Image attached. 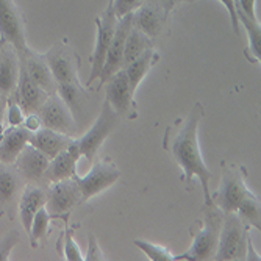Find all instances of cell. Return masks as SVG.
Masks as SVG:
<instances>
[{
	"mask_svg": "<svg viewBox=\"0 0 261 261\" xmlns=\"http://www.w3.org/2000/svg\"><path fill=\"white\" fill-rule=\"evenodd\" d=\"M203 117L202 103H196L185 119H175L168 125L163 136V149L169 152L181 171V181L189 186L194 178L200 181L205 205H211L210 180L211 171L203 161V155L199 142V125Z\"/></svg>",
	"mask_w": 261,
	"mask_h": 261,
	"instance_id": "1",
	"label": "cell"
},
{
	"mask_svg": "<svg viewBox=\"0 0 261 261\" xmlns=\"http://www.w3.org/2000/svg\"><path fill=\"white\" fill-rule=\"evenodd\" d=\"M224 213L215 205H205L203 206V218L197 222V230L193 233V243L185 253L175 255L177 259H213L218 249L219 233L222 225Z\"/></svg>",
	"mask_w": 261,
	"mask_h": 261,
	"instance_id": "2",
	"label": "cell"
},
{
	"mask_svg": "<svg viewBox=\"0 0 261 261\" xmlns=\"http://www.w3.org/2000/svg\"><path fill=\"white\" fill-rule=\"evenodd\" d=\"M222 177L221 185L215 194H211V200L222 213H236L240 203L253 196L249 189L246 177L247 171L244 166L222 161Z\"/></svg>",
	"mask_w": 261,
	"mask_h": 261,
	"instance_id": "3",
	"label": "cell"
},
{
	"mask_svg": "<svg viewBox=\"0 0 261 261\" xmlns=\"http://www.w3.org/2000/svg\"><path fill=\"white\" fill-rule=\"evenodd\" d=\"M249 236V225H246L236 213H224L218 249L213 259H244Z\"/></svg>",
	"mask_w": 261,
	"mask_h": 261,
	"instance_id": "4",
	"label": "cell"
},
{
	"mask_svg": "<svg viewBox=\"0 0 261 261\" xmlns=\"http://www.w3.org/2000/svg\"><path fill=\"white\" fill-rule=\"evenodd\" d=\"M119 116L111 108V105L105 100L97 119L94 121L91 128L80 138H77L79 147L82 152V158H86V161L92 163L94 158H97V153L105 142V139L113 133Z\"/></svg>",
	"mask_w": 261,
	"mask_h": 261,
	"instance_id": "5",
	"label": "cell"
},
{
	"mask_svg": "<svg viewBox=\"0 0 261 261\" xmlns=\"http://www.w3.org/2000/svg\"><path fill=\"white\" fill-rule=\"evenodd\" d=\"M49 63L57 85L60 83H82L80 80V58L66 39L55 42L44 54Z\"/></svg>",
	"mask_w": 261,
	"mask_h": 261,
	"instance_id": "6",
	"label": "cell"
},
{
	"mask_svg": "<svg viewBox=\"0 0 261 261\" xmlns=\"http://www.w3.org/2000/svg\"><path fill=\"white\" fill-rule=\"evenodd\" d=\"M0 42L11 44L19 55L30 49L25 36V20L14 0H0Z\"/></svg>",
	"mask_w": 261,
	"mask_h": 261,
	"instance_id": "7",
	"label": "cell"
},
{
	"mask_svg": "<svg viewBox=\"0 0 261 261\" xmlns=\"http://www.w3.org/2000/svg\"><path fill=\"white\" fill-rule=\"evenodd\" d=\"M80 203H83V199L75 177L50 183L47 188V200L44 206L49 211L52 219H67L69 213L74 211Z\"/></svg>",
	"mask_w": 261,
	"mask_h": 261,
	"instance_id": "8",
	"label": "cell"
},
{
	"mask_svg": "<svg viewBox=\"0 0 261 261\" xmlns=\"http://www.w3.org/2000/svg\"><path fill=\"white\" fill-rule=\"evenodd\" d=\"M116 22H117V17L114 14V10H113V2L110 0L107 10L99 17H96V27H97L96 45H94V52L91 55V72H89L86 86H91L94 83V80L100 77V72H102L103 64H105L108 47H110L113 35H114Z\"/></svg>",
	"mask_w": 261,
	"mask_h": 261,
	"instance_id": "9",
	"label": "cell"
},
{
	"mask_svg": "<svg viewBox=\"0 0 261 261\" xmlns=\"http://www.w3.org/2000/svg\"><path fill=\"white\" fill-rule=\"evenodd\" d=\"M119 178H121V171L110 158H103L97 161L88 174H85L83 177L80 175L75 177L82 193L83 203L92 197L99 196L105 189L111 188Z\"/></svg>",
	"mask_w": 261,
	"mask_h": 261,
	"instance_id": "10",
	"label": "cell"
},
{
	"mask_svg": "<svg viewBox=\"0 0 261 261\" xmlns=\"http://www.w3.org/2000/svg\"><path fill=\"white\" fill-rule=\"evenodd\" d=\"M38 116L42 122V127L52 128L55 132L64 133L67 136L75 138L79 132V124L75 121L74 114L70 113L64 100L58 96L57 92L49 94L47 100L38 111Z\"/></svg>",
	"mask_w": 261,
	"mask_h": 261,
	"instance_id": "11",
	"label": "cell"
},
{
	"mask_svg": "<svg viewBox=\"0 0 261 261\" xmlns=\"http://www.w3.org/2000/svg\"><path fill=\"white\" fill-rule=\"evenodd\" d=\"M132 25H133V13H128V14L117 19L114 35H113L111 44H110L108 52H107L105 64H103V69H102L100 77H99L100 83H99L97 89H100L114 72H117L119 69H122L125 39H127V35H128Z\"/></svg>",
	"mask_w": 261,
	"mask_h": 261,
	"instance_id": "12",
	"label": "cell"
},
{
	"mask_svg": "<svg viewBox=\"0 0 261 261\" xmlns=\"http://www.w3.org/2000/svg\"><path fill=\"white\" fill-rule=\"evenodd\" d=\"M82 158V152L79 147L77 138L72 139V142L67 146V149H64L63 152H60L57 156H54L49 161V166L44 172L42 177V183H55L60 180H66V178H72L77 177V164Z\"/></svg>",
	"mask_w": 261,
	"mask_h": 261,
	"instance_id": "13",
	"label": "cell"
},
{
	"mask_svg": "<svg viewBox=\"0 0 261 261\" xmlns=\"http://www.w3.org/2000/svg\"><path fill=\"white\" fill-rule=\"evenodd\" d=\"M47 97H49V92H45L41 86H38L29 77L25 67H23V64L20 61L19 80H17V86H16V91L13 94L11 100H14L27 116L32 113H38L39 108L42 107V103L47 100Z\"/></svg>",
	"mask_w": 261,
	"mask_h": 261,
	"instance_id": "14",
	"label": "cell"
},
{
	"mask_svg": "<svg viewBox=\"0 0 261 261\" xmlns=\"http://www.w3.org/2000/svg\"><path fill=\"white\" fill-rule=\"evenodd\" d=\"M50 158L42 153L39 149L32 146L30 142L22 149L19 156L14 161V168L20 174L25 183H42L44 172L49 166Z\"/></svg>",
	"mask_w": 261,
	"mask_h": 261,
	"instance_id": "15",
	"label": "cell"
},
{
	"mask_svg": "<svg viewBox=\"0 0 261 261\" xmlns=\"http://www.w3.org/2000/svg\"><path fill=\"white\" fill-rule=\"evenodd\" d=\"M166 20H168V16L158 0H144L133 11V25L146 33L150 39L161 33Z\"/></svg>",
	"mask_w": 261,
	"mask_h": 261,
	"instance_id": "16",
	"label": "cell"
},
{
	"mask_svg": "<svg viewBox=\"0 0 261 261\" xmlns=\"http://www.w3.org/2000/svg\"><path fill=\"white\" fill-rule=\"evenodd\" d=\"M20 60L11 44L0 42V96L7 102L13 97L19 80Z\"/></svg>",
	"mask_w": 261,
	"mask_h": 261,
	"instance_id": "17",
	"label": "cell"
},
{
	"mask_svg": "<svg viewBox=\"0 0 261 261\" xmlns=\"http://www.w3.org/2000/svg\"><path fill=\"white\" fill-rule=\"evenodd\" d=\"M107 102L116 111L117 116H125L133 105L135 94L130 89L127 74L124 69H119L107 80Z\"/></svg>",
	"mask_w": 261,
	"mask_h": 261,
	"instance_id": "18",
	"label": "cell"
},
{
	"mask_svg": "<svg viewBox=\"0 0 261 261\" xmlns=\"http://www.w3.org/2000/svg\"><path fill=\"white\" fill-rule=\"evenodd\" d=\"M23 67H25L29 77L41 86L45 92L54 94L57 91V82L54 79V74L49 67V63L44 58V54L35 52L29 49L27 52H23L19 55Z\"/></svg>",
	"mask_w": 261,
	"mask_h": 261,
	"instance_id": "19",
	"label": "cell"
},
{
	"mask_svg": "<svg viewBox=\"0 0 261 261\" xmlns=\"http://www.w3.org/2000/svg\"><path fill=\"white\" fill-rule=\"evenodd\" d=\"M47 200V189H44L38 183H27L22 189L20 200H19V218L23 230L30 231L33 218L36 215V211L45 205Z\"/></svg>",
	"mask_w": 261,
	"mask_h": 261,
	"instance_id": "20",
	"label": "cell"
},
{
	"mask_svg": "<svg viewBox=\"0 0 261 261\" xmlns=\"http://www.w3.org/2000/svg\"><path fill=\"white\" fill-rule=\"evenodd\" d=\"M72 139H74L72 136H67L64 133L55 132L47 127H41L39 130L30 133L29 142L52 160L60 152L67 149V146L72 142Z\"/></svg>",
	"mask_w": 261,
	"mask_h": 261,
	"instance_id": "21",
	"label": "cell"
},
{
	"mask_svg": "<svg viewBox=\"0 0 261 261\" xmlns=\"http://www.w3.org/2000/svg\"><path fill=\"white\" fill-rule=\"evenodd\" d=\"M30 132L23 125L10 127L0 133V161L7 164H14L16 158L22 149L29 144Z\"/></svg>",
	"mask_w": 261,
	"mask_h": 261,
	"instance_id": "22",
	"label": "cell"
},
{
	"mask_svg": "<svg viewBox=\"0 0 261 261\" xmlns=\"http://www.w3.org/2000/svg\"><path fill=\"white\" fill-rule=\"evenodd\" d=\"M55 92L64 100L79 124L85 117V108L89 103V96L83 88V83H60L57 85Z\"/></svg>",
	"mask_w": 261,
	"mask_h": 261,
	"instance_id": "23",
	"label": "cell"
},
{
	"mask_svg": "<svg viewBox=\"0 0 261 261\" xmlns=\"http://www.w3.org/2000/svg\"><path fill=\"white\" fill-rule=\"evenodd\" d=\"M160 60V55L152 49H147L146 52H142L136 60H133L132 63H128L125 67H122L125 70L127 74V80H128V85H130V89L132 92L135 94L139 83L142 82V79H144L147 74L150 67Z\"/></svg>",
	"mask_w": 261,
	"mask_h": 261,
	"instance_id": "24",
	"label": "cell"
},
{
	"mask_svg": "<svg viewBox=\"0 0 261 261\" xmlns=\"http://www.w3.org/2000/svg\"><path fill=\"white\" fill-rule=\"evenodd\" d=\"M23 180L13 164L0 161V205L11 203L19 196Z\"/></svg>",
	"mask_w": 261,
	"mask_h": 261,
	"instance_id": "25",
	"label": "cell"
},
{
	"mask_svg": "<svg viewBox=\"0 0 261 261\" xmlns=\"http://www.w3.org/2000/svg\"><path fill=\"white\" fill-rule=\"evenodd\" d=\"M236 16H238V22L243 23V27L246 29L247 38H249V45L244 50L247 60L250 63H259L261 58V27H259V20H253L249 19L247 16H244L243 13L236 11Z\"/></svg>",
	"mask_w": 261,
	"mask_h": 261,
	"instance_id": "26",
	"label": "cell"
},
{
	"mask_svg": "<svg viewBox=\"0 0 261 261\" xmlns=\"http://www.w3.org/2000/svg\"><path fill=\"white\" fill-rule=\"evenodd\" d=\"M152 39L142 33L138 27L132 25L127 39H125V47H124V58H122V67H125L128 63L136 60L142 52H146L147 49H152Z\"/></svg>",
	"mask_w": 261,
	"mask_h": 261,
	"instance_id": "27",
	"label": "cell"
},
{
	"mask_svg": "<svg viewBox=\"0 0 261 261\" xmlns=\"http://www.w3.org/2000/svg\"><path fill=\"white\" fill-rule=\"evenodd\" d=\"M236 215L240 216V219L246 225L255 227L259 230L261 228V222H259V219H261V203H259L258 196L253 194L250 197H246L240 203L238 210H236Z\"/></svg>",
	"mask_w": 261,
	"mask_h": 261,
	"instance_id": "28",
	"label": "cell"
},
{
	"mask_svg": "<svg viewBox=\"0 0 261 261\" xmlns=\"http://www.w3.org/2000/svg\"><path fill=\"white\" fill-rule=\"evenodd\" d=\"M50 221H52V216L49 215V211H47L45 206H41L36 215L33 218V222H32V228L29 231V236H30V244L32 247H38L39 241H42L47 234H49V228H50Z\"/></svg>",
	"mask_w": 261,
	"mask_h": 261,
	"instance_id": "29",
	"label": "cell"
},
{
	"mask_svg": "<svg viewBox=\"0 0 261 261\" xmlns=\"http://www.w3.org/2000/svg\"><path fill=\"white\" fill-rule=\"evenodd\" d=\"M133 244L144 252L149 259L152 261H172V259H177L174 253H171L169 249H166L163 246H158V244H153V243H149L146 240H133Z\"/></svg>",
	"mask_w": 261,
	"mask_h": 261,
	"instance_id": "30",
	"label": "cell"
},
{
	"mask_svg": "<svg viewBox=\"0 0 261 261\" xmlns=\"http://www.w3.org/2000/svg\"><path fill=\"white\" fill-rule=\"evenodd\" d=\"M74 231L70 230L69 227H66V231H64V238H63V252H64V258L69 259V261H80L83 259V253L77 244V241L74 240Z\"/></svg>",
	"mask_w": 261,
	"mask_h": 261,
	"instance_id": "31",
	"label": "cell"
},
{
	"mask_svg": "<svg viewBox=\"0 0 261 261\" xmlns=\"http://www.w3.org/2000/svg\"><path fill=\"white\" fill-rule=\"evenodd\" d=\"M19 241H20V238H19V233L16 230L5 233L2 238H0V261L10 259V255Z\"/></svg>",
	"mask_w": 261,
	"mask_h": 261,
	"instance_id": "32",
	"label": "cell"
},
{
	"mask_svg": "<svg viewBox=\"0 0 261 261\" xmlns=\"http://www.w3.org/2000/svg\"><path fill=\"white\" fill-rule=\"evenodd\" d=\"M113 2V10L116 17L119 19L128 13H133L144 0H111Z\"/></svg>",
	"mask_w": 261,
	"mask_h": 261,
	"instance_id": "33",
	"label": "cell"
},
{
	"mask_svg": "<svg viewBox=\"0 0 261 261\" xmlns=\"http://www.w3.org/2000/svg\"><path fill=\"white\" fill-rule=\"evenodd\" d=\"M83 259H88V261H94V259L103 261V259H107L105 253L102 252V249H100V246H99V243L96 240V236H94L92 233L88 234V252L83 256Z\"/></svg>",
	"mask_w": 261,
	"mask_h": 261,
	"instance_id": "34",
	"label": "cell"
},
{
	"mask_svg": "<svg viewBox=\"0 0 261 261\" xmlns=\"http://www.w3.org/2000/svg\"><path fill=\"white\" fill-rule=\"evenodd\" d=\"M8 111H7V119L10 127H16V125H22L23 119H25V113L22 111V108L14 102V100H8Z\"/></svg>",
	"mask_w": 261,
	"mask_h": 261,
	"instance_id": "35",
	"label": "cell"
},
{
	"mask_svg": "<svg viewBox=\"0 0 261 261\" xmlns=\"http://www.w3.org/2000/svg\"><path fill=\"white\" fill-rule=\"evenodd\" d=\"M219 2L225 7V10L230 14L231 29L234 35H240V22H238V16H236V0H219Z\"/></svg>",
	"mask_w": 261,
	"mask_h": 261,
	"instance_id": "36",
	"label": "cell"
},
{
	"mask_svg": "<svg viewBox=\"0 0 261 261\" xmlns=\"http://www.w3.org/2000/svg\"><path fill=\"white\" fill-rule=\"evenodd\" d=\"M22 125L25 127L30 133H33V132H36V130H39L42 127V122L39 119L38 113H32V114H27L25 116V119H23Z\"/></svg>",
	"mask_w": 261,
	"mask_h": 261,
	"instance_id": "37",
	"label": "cell"
},
{
	"mask_svg": "<svg viewBox=\"0 0 261 261\" xmlns=\"http://www.w3.org/2000/svg\"><path fill=\"white\" fill-rule=\"evenodd\" d=\"M158 2L161 4V7H163V10H164L166 16H169V14H171V11L175 8V5H177L178 2H181V0H158Z\"/></svg>",
	"mask_w": 261,
	"mask_h": 261,
	"instance_id": "38",
	"label": "cell"
},
{
	"mask_svg": "<svg viewBox=\"0 0 261 261\" xmlns=\"http://www.w3.org/2000/svg\"><path fill=\"white\" fill-rule=\"evenodd\" d=\"M244 259H261V256H259V253H256L255 252V249H253V244H252V240H250V236H249V240H247V250H246V256H244Z\"/></svg>",
	"mask_w": 261,
	"mask_h": 261,
	"instance_id": "39",
	"label": "cell"
},
{
	"mask_svg": "<svg viewBox=\"0 0 261 261\" xmlns=\"http://www.w3.org/2000/svg\"><path fill=\"white\" fill-rule=\"evenodd\" d=\"M7 100L0 96V133H2V124H4V117H5V110H7Z\"/></svg>",
	"mask_w": 261,
	"mask_h": 261,
	"instance_id": "40",
	"label": "cell"
},
{
	"mask_svg": "<svg viewBox=\"0 0 261 261\" xmlns=\"http://www.w3.org/2000/svg\"><path fill=\"white\" fill-rule=\"evenodd\" d=\"M183 2H194V0H183Z\"/></svg>",
	"mask_w": 261,
	"mask_h": 261,
	"instance_id": "41",
	"label": "cell"
}]
</instances>
